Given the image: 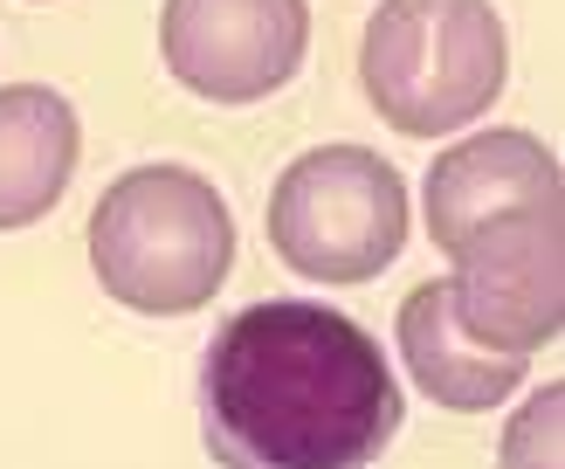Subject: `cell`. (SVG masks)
Returning <instances> with one entry per match:
<instances>
[{
  "label": "cell",
  "instance_id": "52a82bcc",
  "mask_svg": "<svg viewBox=\"0 0 565 469\" xmlns=\"http://www.w3.org/2000/svg\"><path fill=\"white\" fill-rule=\"evenodd\" d=\"M401 359H407L420 394H428L435 407H448V414H490L497 401L518 394L524 366H531V359H518V352H490V345L469 339V331L456 324V311H448L441 276L420 284L401 303Z\"/></svg>",
  "mask_w": 565,
  "mask_h": 469
},
{
  "label": "cell",
  "instance_id": "277c9868",
  "mask_svg": "<svg viewBox=\"0 0 565 469\" xmlns=\"http://www.w3.org/2000/svg\"><path fill=\"white\" fill-rule=\"evenodd\" d=\"M511 42L490 0H380L359 42L365 104L407 138L476 125L503 97Z\"/></svg>",
  "mask_w": 565,
  "mask_h": 469
},
{
  "label": "cell",
  "instance_id": "5b68a950",
  "mask_svg": "<svg viewBox=\"0 0 565 469\" xmlns=\"http://www.w3.org/2000/svg\"><path fill=\"white\" fill-rule=\"evenodd\" d=\"M269 248L303 284H373L407 248V180L365 146H318L269 186Z\"/></svg>",
  "mask_w": 565,
  "mask_h": 469
},
{
  "label": "cell",
  "instance_id": "9c48e42d",
  "mask_svg": "<svg viewBox=\"0 0 565 469\" xmlns=\"http://www.w3.org/2000/svg\"><path fill=\"white\" fill-rule=\"evenodd\" d=\"M503 469H565V386H539L503 428V449H497Z\"/></svg>",
  "mask_w": 565,
  "mask_h": 469
},
{
  "label": "cell",
  "instance_id": "7a4b0ae2",
  "mask_svg": "<svg viewBox=\"0 0 565 469\" xmlns=\"http://www.w3.org/2000/svg\"><path fill=\"white\" fill-rule=\"evenodd\" d=\"M448 311L490 352H545L565 324V173L539 131L490 125L456 138L420 186Z\"/></svg>",
  "mask_w": 565,
  "mask_h": 469
},
{
  "label": "cell",
  "instance_id": "3957f363",
  "mask_svg": "<svg viewBox=\"0 0 565 469\" xmlns=\"http://www.w3.org/2000/svg\"><path fill=\"white\" fill-rule=\"evenodd\" d=\"M90 269L125 311H201L235 269V214L193 166H131L90 214Z\"/></svg>",
  "mask_w": 565,
  "mask_h": 469
},
{
  "label": "cell",
  "instance_id": "8992f818",
  "mask_svg": "<svg viewBox=\"0 0 565 469\" xmlns=\"http://www.w3.org/2000/svg\"><path fill=\"white\" fill-rule=\"evenodd\" d=\"M310 8L303 0H166L159 55L193 97L263 104L303 70Z\"/></svg>",
  "mask_w": 565,
  "mask_h": 469
},
{
  "label": "cell",
  "instance_id": "ba28073f",
  "mask_svg": "<svg viewBox=\"0 0 565 469\" xmlns=\"http://www.w3.org/2000/svg\"><path fill=\"white\" fill-rule=\"evenodd\" d=\"M76 152L83 131L63 90H49V83H8L0 90V235L35 228L63 201Z\"/></svg>",
  "mask_w": 565,
  "mask_h": 469
},
{
  "label": "cell",
  "instance_id": "6da1fadb",
  "mask_svg": "<svg viewBox=\"0 0 565 469\" xmlns=\"http://www.w3.org/2000/svg\"><path fill=\"white\" fill-rule=\"evenodd\" d=\"M201 435L221 469H373L401 435V380L359 318L263 297L207 339Z\"/></svg>",
  "mask_w": 565,
  "mask_h": 469
}]
</instances>
